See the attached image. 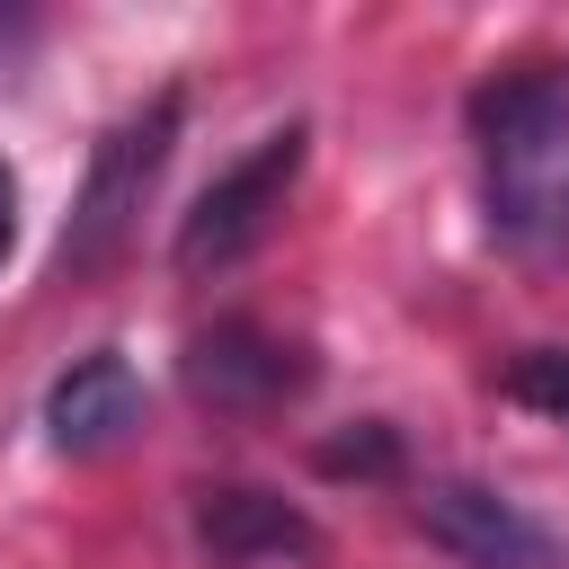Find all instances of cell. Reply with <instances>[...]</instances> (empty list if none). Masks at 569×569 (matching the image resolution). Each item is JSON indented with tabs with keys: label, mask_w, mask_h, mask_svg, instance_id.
<instances>
[{
	"label": "cell",
	"mask_w": 569,
	"mask_h": 569,
	"mask_svg": "<svg viewBox=\"0 0 569 569\" xmlns=\"http://www.w3.org/2000/svg\"><path fill=\"white\" fill-rule=\"evenodd\" d=\"M471 160L489 231L525 258H569V71H498L471 89Z\"/></svg>",
	"instance_id": "cell-1"
},
{
	"label": "cell",
	"mask_w": 569,
	"mask_h": 569,
	"mask_svg": "<svg viewBox=\"0 0 569 569\" xmlns=\"http://www.w3.org/2000/svg\"><path fill=\"white\" fill-rule=\"evenodd\" d=\"M169 142H178V89H160L151 107H133V116L107 124V142L89 151L80 204H71V222H62V276H89L98 258H116V240L133 231V213H142Z\"/></svg>",
	"instance_id": "cell-2"
},
{
	"label": "cell",
	"mask_w": 569,
	"mask_h": 569,
	"mask_svg": "<svg viewBox=\"0 0 569 569\" xmlns=\"http://www.w3.org/2000/svg\"><path fill=\"white\" fill-rule=\"evenodd\" d=\"M302 151H311V133L302 124H276V133H258L204 196H196V213L178 222V267L187 276H204V267H231V258H249L267 231H276V213H284V196H293V178H302Z\"/></svg>",
	"instance_id": "cell-3"
},
{
	"label": "cell",
	"mask_w": 569,
	"mask_h": 569,
	"mask_svg": "<svg viewBox=\"0 0 569 569\" xmlns=\"http://www.w3.org/2000/svg\"><path fill=\"white\" fill-rule=\"evenodd\" d=\"M187 525H196V551H204L213 569H284V560H320V525H311L293 498L249 489V480L196 489Z\"/></svg>",
	"instance_id": "cell-4"
},
{
	"label": "cell",
	"mask_w": 569,
	"mask_h": 569,
	"mask_svg": "<svg viewBox=\"0 0 569 569\" xmlns=\"http://www.w3.org/2000/svg\"><path fill=\"white\" fill-rule=\"evenodd\" d=\"M418 533H427L436 551H453L462 569H551V533H542L516 498H498V489H480V480H436V489H418Z\"/></svg>",
	"instance_id": "cell-5"
},
{
	"label": "cell",
	"mask_w": 569,
	"mask_h": 569,
	"mask_svg": "<svg viewBox=\"0 0 569 569\" xmlns=\"http://www.w3.org/2000/svg\"><path fill=\"white\" fill-rule=\"evenodd\" d=\"M302 382H311V365H302L284 338L249 329V320H222V329H204V338L187 347V391H196L204 409H276V400H293Z\"/></svg>",
	"instance_id": "cell-6"
},
{
	"label": "cell",
	"mask_w": 569,
	"mask_h": 569,
	"mask_svg": "<svg viewBox=\"0 0 569 569\" xmlns=\"http://www.w3.org/2000/svg\"><path fill=\"white\" fill-rule=\"evenodd\" d=\"M44 436L53 453H116L142 436V373L124 356H80L53 391H44Z\"/></svg>",
	"instance_id": "cell-7"
},
{
	"label": "cell",
	"mask_w": 569,
	"mask_h": 569,
	"mask_svg": "<svg viewBox=\"0 0 569 569\" xmlns=\"http://www.w3.org/2000/svg\"><path fill=\"white\" fill-rule=\"evenodd\" d=\"M507 400H533V409L569 418V356H560V347H525V356L507 365Z\"/></svg>",
	"instance_id": "cell-8"
},
{
	"label": "cell",
	"mask_w": 569,
	"mask_h": 569,
	"mask_svg": "<svg viewBox=\"0 0 569 569\" xmlns=\"http://www.w3.org/2000/svg\"><path fill=\"white\" fill-rule=\"evenodd\" d=\"M9 240H18V178L0 169V258H9Z\"/></svg>",
	"instance_id": "cell-9"
}]
</instances>
